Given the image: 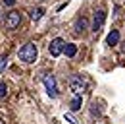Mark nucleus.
Listing matches in <instances>:
<instances>
[{
	"label": "nucleus",
	"mask_w": 125,
	"mask_h": 124,
	"mask_svg": "<svg viewBox=\"0 0 125 124\" xmlns=\"http://www.w3.org/2000/svg\"><path fill=\"white\" fill-rule=\"evenodd\" d=\"M37 54H39V50H37L35 43H25V45L19 48V52H17L19 60L25 62V64H31V62H35V60H37Z\"/></svg>",
	"instance_id": "obj_1"
},
{
	"label": "nucleus",
	"mask_w": 125,
	"mask_h": 124,
	"mask_svg": "<svg viewBox=\"0 0 125 124\" xmlns=\"http://www.w3.org/2000/svg\"><path fill=\"white\" fill-rule=\"evenodd\" d=\"M69 89L75 93V95H83V91L87 89V81L81 79V76H73L69 79Z\"/></svg>",
	"instance_id": "obj_2"
},
{
	"label": "nucleus",
	"mask_w": 125,
	"mask_h": 124,
	"mask_svg": "<svg viewBox=\"0 0 125 124\" xmlns=\"http://www.w3.org/2000/svg\"><path fill=\"white\" fill-rule=\"evenodd\" d=\"M19 23H21V14L19 12H8L6 19H4V27L6 29H16V27H19Z\"/></svg>",
	"instance_id": "obj_3"
},
{
	"label": "nucleus",
	"mask_w": 125,
	"mask_h": 124,
	"mask_svg": "<svg viewBox=\"0 0 125 124\" xmlns=\"http://www.w3.org/2000/svg\"><path fill=\"white\" fill-rule=\"evenodd\" d=\"M42 83L46 85V91L50 97H58V85H56V78L50 76V74H44L42 76Z\"/></svg>",
	"instance_id": "obj_4"
},
{
	"label": "nucleus",
	"mask_w": 125,
	"mask_h": 124,
	"mask_svg": "<svg viewBox=\"0 0 125 124\" xmlns=\"http://www.w3.org/2000/svg\"><path fill=\"white\" fill-rule=\"evenodd\" d=\"M63 48H65V41L60 39V37H56V39L50 43V46H48V52H50V56H60L63 52Z\"/></svg>",
	"instance_id": "obj_5"
},
{
	"label": "nucleus",
	"mask_w": 125,
	"mask_h": 124,
	"mask_svg": "<svg viewBox=\"0 0 125 124\" xmlns=\"http://www.w3.org/2000/svg\"><path fill=\"white\" fill-rule=\"evenodd\" d=\"M104 21H106V12H104V10H98V12L94 14V19H93V31L94 33L102 29Z\"/></svg>",
	"instance_id": "obj_6"
},
{
	"label": "nucleus",
	"mask_w": 125,
	"mask_h": 124,
	"mask_svg": "<svg viewBox=\"0 0 125 124\" xmlns=\"http://www.w3.org/2000/svg\"><path fill=\"white\" fill-rule=\"evenodd\" d=\"M106 41H108V45H110V46L117 45V41H119V31H117V29H112V31H110V35H108V39H106Z\"/></svg>",
	"instance_id": "obj_7"
},
{
	"label": "nucleus",
	"mask_w": 125,
	"mask_h": 124,
	"mask_svg": "<svg viewBox=\"0 0 125 124\" xmlns=\"http://www.w3.org/2000/svg\"><path fill=\"white\" fill-rule=\"evenodd\" d=\"M42 14H44V10H42V8H31V10H29V17H31L33 21L41 19V17H42Z\"/></svg>",
	"instance_id": "obj_8"
},
{
	"label": "nucleus",
	"mask_w": 125,
	"mask_h": 124,
	"mask_svg": "<svg viewBox=\"0 0 125 124\" xmlns=\"http://www.w3.org/2000/svg\"><path fill=\"white\" fill-rule=\"evenodd\" d=\"M63 52H65V56H75L77 54V46L75 45H71V43H65V48H63Z\"/></svg>",
	"instance_id": "obj_9"
},
{
	"label": "nucleus",
	"mask_w": 125,
	"mask_h": 124,
	"mask_svg": "<svg viewBox=\"0 0 125 124\" xmlns=\"http://www.w3.org/2000/svg\"><path fill=\"white\" fill-rule=\"evenodd\" d=\"M87 25H89L87 17H79V19H77V23H75V29H77V33L85 31V29H87Z\"/></svg>",
	"instance_id": "obj_10"
},
{
	"label": "nucleus",
	"mask_w": 125,
	"mask_h": 124,
	"mask_svg": "<svg viewBox=\"0 0 125 124\" xmlns=\"http://www.w3.org/2000/svg\"><path fill=\"white\" fill-rule=\"evenodd\" d=\"M81 108V95H75L71 99V110H79Z\"/></svg>",
	"instance_id": "obj_11"
},
{
	"label": "nucleus",
	"mask_w": 125,
	"mask_h": 124,
	"mask_svg": "<svg viewBox=\"0 0 125 124\" xmlns=\"http://www.w3.org/2000/svg\"><path fill=\"white\" fill-rule=\"evenodd\" d=\"M6 93H8V87H6V83H0V99H2V97H6Z\"/></svg>",
	"instance_id": "obj_12"
},
{
	"label": "nucleus",
	"mask_w": 125,
	"mask_h": 124,
	"mask_svg": "<svg viewBox=\"0 0 125 124\" xmlns=\"http://www.w3.org/2000/svg\"><path fill=\"white\" fill-rule=\"evenodd\" d=\"M6 64H8V58H6V56H0V72L6 68Z\"/></svg>",
	"instance_id": "obj_13"
},
{
	"label": "nucleus",
	"mask_w": 125,
	"mask_h": 124,
	"mask_svg": "<svg viewBox=\"0 0 125 124\" xmlns=\"http://www.w3.org/2000/svg\"><path fill=\"white\" fill-rule=\"evenodd\" d=\"M65 120H67V122H71V124H79L77 120H75V118H73V116H71V114H69V112H67V114H65Z\"/></svg>",
	"instance_id": "obj_14"
},
{
	"label": "nucleus",
	"mask_w": 125,
	"mask_h": 124,
	"mask_svg": "<svg viewBox=\"0 0 125 124\" xmlns=\"http://www.w3.org/2000/svg\"><path fill=\"white\" fill-rule=\"evenodd\" d=\"M91 114H96V116H98V114H100V110H98V108H96V105H93V108H91Z\"/></svg>",
	"instance_id": "obj_15"
},
{
	"label": "nucleus",
	"mask_w": 125,
	"mask_h": 124,
	"mask_svg": "<svg viewBox=\"0 0 125 124\" xmlns=\"http://www.w3.org/2000/svg\"><path fill=\"white\" fill-rule=\"evenodd\" d=\"M4 4H6V6H14V4H16V0H4Z\"/></svg>",
	"instance_id": "obj_16"
},
{
	"label": "nucleus",
	"mask_w": 125,
	"mask_h": 124,
	"mask_svg": "<svg viewBox=\"0 0 125 124\" xmlns=\"http://www.w3.org/2000/svg\"><path fill=\"white\" fill-rule=\"evenodd\" d=\"M0 124H4V122H2V120H0Z\"/></svg>",
	"instance_id": "obj_17"
},
{
	"label": "nucleus",
	"mask_w": 125,
	"mask_h": 124,
	"mask_svg": "<svg viewBox=\"0 0 125 124\" xmlns=\"http://www.w3.org/2000/svg\"><path fill=\"white\" fill-rule=\"evenodd\" d=\"M123 50H125V46H123Z\"/></svg>",
	"instance_id": "obj_18"
}]
</instances>
